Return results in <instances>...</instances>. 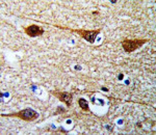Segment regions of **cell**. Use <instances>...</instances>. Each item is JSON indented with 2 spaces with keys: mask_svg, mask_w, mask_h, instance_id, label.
<instances>
[{
  "mask_svg": "<svg viewBox=\"0 0 156 135\" xmlns=\"http://www.w3.org/2000/svg\"><path fill=\"white\" fill-rule=\"evenodd\" d=\"M53 26L57 27V28L60 29H65V30H69L71 32H75V33H78L81 39H83L84 41H87V43L90 44H94L95 41H96L98 34H100L102 28H98V29H93V30H89V29H82V28H78V29H72L70 27L67 26H59V25H53Z\"/></svg>",
  "mask_w": 156,
  "mask_h": 135,
  "instance_id": "cell-1",
  "label": "cell"
},
{
  "mask_svg": "<svg viewBox=\"0 0 156 135\" xmlns=\"http://www.w3.org/2000/svg\"><path fill=\"white\" fill-rule=\"evenodd\" d=\"M1 116H9V117H17V119H20L22 121L25 122H34L37 121L40 117L39 112H37L34 109L32 108H24L21 109V110L14 112V113H9V114H1Z\"/></svg>",
  "mask_w": 156,
  "mask_h": 135,
  "instance_id": "cell-2",
  "label": "cell"
},
{
  "mask_svg": "<svg viewBox=\"0 0 156 135\" xmlns=\"http://www.w3.org/2000/svg\"><path fill=\"white\" fill-rule=\"evenodd\" d=\"M149 41V39H124L121 42V45L126 53H132V52L136 51L137 49H140L142 46H144Z\"/></svg>",
  "mask_w": 156,
  "mask_h": 135,
  "instance_id": "cell-3",
  "label": "cell"
},
{
  "mask_svg": "<svg viewBox=\"0 0 156 135\" xmlns=\"http://www.w3.org/2000/svg\"><path fill=\"white\" fill-rule=\"evenodd\" d=\"M50 94L52 96H54L55 98H57L59 101H62L64 104H66L67 107L72 106V101H73V92H62V91H51Z\"/></svg>",
  "mask_w": 156,
  "mask_h": 135,
  "instance_id": "cell-4",
  "label": "cell"
},
{
  "mask_svg": "<svg viewBox=\"0 0 156 135\" xmlns=\"http://www.w3.org/2000/svg\"><path fill=\"white\" fill-rule=\"evenodd\" d=\"M23 30L25 32V34L28 36L29 37L41 36L45 32L44 28L37 24H31V25H28V26H25L23 27Z\"/></svg>",
  "mask_w": 156,
  "mask_h": 135,
  "instance_id": "cell-5",
  "label": "cell"
},
{
  "mask_svg": "<svg viewBox=\"0 0 156 135\" xmlns=\"http://www.w3.org/2000/svg\"><path fill=\"white\" fill-rule=\"evenodd\" d=\"M78 105H79V107L83 111H87V112L90 111L89 102H87L84 98H79V99H78Z\"/></svg>",
  "mask_w": 156,
  "mask_h": 135,
  "instance_id": "cell-6",
  "label": "cell"
},
{
  "mask_svg": "<svg viewBox=\"0 0 156 135\" xmlns=\"http://www.w3.org/2000/svg\"><path fill=\"white\" fill-rule=\"evenodd\" d=\"M59 109H62V112H66V111H67V110H66V109H65V108H60V107H59ZM59 111H60V110H59ZM59 111L55 112V114H57V113H58Z\"/></svg>",
  "mask_w": 156,
  "mask_h": 135,
  "instance_id": "cell-7",
  "label": "cell"
},
{
  "mask_svg": "<svg viewBox=\"0 0 156 135\" xmlns=\"http://www.w3.org/2000/svg\"><path fill=\"white\" fill-rule=\"evenodd\" d=\"M98 14H99L98 12H93V15H98Z\"/></svg>",
  "mask_w": 156,
  "mask_h": 135,
  "instance_id": "cell-8",
  "label": "cell"
}]
</instances>
